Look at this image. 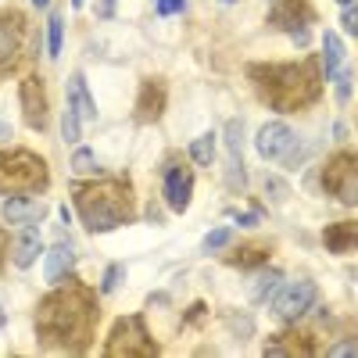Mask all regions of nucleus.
Here are the masks:
<instances>
[{"label": "nucleus", "mask_w": 358, "mask_h": 358, "mask_svg": "<svg viewBox=\"0 0 358 358\" xmlns=\"http://www.w3.org/2000/svg\"><path fill=\"white\" fill-rule=\"evenodd\" d=\"M94 322H97V305H94V294L83 283H69L65 290H54L36 308V334L43 337V344H54V348L79 351L90 341Z\"/></svg>", "instance_id": "f257e3e1"}, {"label": "nucleus", "mask_w": 358, "mask_h": 358, "mask_svg": "<svg viewBox=\"0 0 358 358\" xmlns=\"http://www.w3.org/2000/svg\"><path fill=\"white\" fill-rule=\"evenodd\" d=\"M72 197H76V208L90 233H108L133 219V197L115 179H104L97 187H76Z\"/></svg>", "instance_id": "f03ea898"}, {"label": "nucleus", "mask_w": 358, "mask_h": 358, "mask_svg": "<svg viewBox=\"0 0 358 358\" xmlns=\"http://www.w3.org/2000/svg\"><path fill=\"white\" fill-rule=\"evenodd\" d=\"M262 72V69H255ZM265 79L262 83V94L268 97V104H273L276 111H297V108H305L308 101H315L319 94V83L312 79L315 69L312 65H268L262 72Z\"/></svg>", "instance_id": "7ed1b4c3"}, {"label": "nucleus", "mask_w": 358, "mask_h": 358, "mask_svg": "<svg viewBox=\"0 0 358 358\" xmlns=\"http://www.w3.org/2000/svg\"><path fill=\"white\" fill-rule=\"evenodd\" d=\"M50 183L47 162L33 151L0 155V194H33Z\"/></svg>", "instance_id": "20e7f679"}, {"label": "nucleus", "mask_w": 358, "mask_h": 358, "mask_svg": "<svg viewBox=\"0 0 358 358\" xmlns=\"http://www.w3.org/2000/svg\"><path fill=\"white\" fill-rule=\"evenodd\" d=\"M322 187L341 204H358V158L351 151H337L322 165Z\"/></svg>", "instance_id": "39448f33"}, {"label": "nucleus", "mask_w": 358, "mask_h": 358, "mask_svg": "<svg viewBox=\"0 0 358 358\" xmlns=\"http://www.w3.org/2000/svg\"><path fill=\"white\" fill-rule=\"evenodd\" d=\"M315 297H319V287L312 283V280H294V283H287L280 294H276V301H273V312H276V319H283V322H297L312 305H315Z\"/></svg>", "instance_id": "423d86ee"}, {"label": "nucleus", "mask_w": 358, "mask_h": 358, "mask_svg": "<svg viewBox=\"0 0 358 358\" xmlns=\"http://www.w3.org/2000/svg\"><path fill=\"white\" fill-rule=\"evenodd\" d=\"M108 355H155V344L143 330V319L129 315V319H118L111 341H108Z\"/></svg>", "instance_id": "0eeeda50"}, {"label": "nucleus", "mask_w": 358, "mask_h": 358, "mask_svg": "<svg viewBox=\"0 0 358 358\" xmlns=\"http://www.w3.org/2000/svg\"><path fill=\"white\" fill-rule=\"evenodd\" d=\"M294 143H297V136H294L290 126H283V122H265V126L258 129V136H255V147H258V155H262L265 162H283V158L290 155Z\"/></svg>", "instance_id": "6e6552de"}, {"label": "nucleus", "mask_w": 358, "mask_h": 358, "mask_svg": "<svg viewBox=\"0 0 358 358\" xmlns=\"http://www.w3.org/2000/svg\"><path fill=\"white\" fill-rule=\"evenodd\" d=\"M190 194H194V176H190V169H183V165L169 169V172H165V204L172 208V212L183 215L187 208H190Z\"/></svg>", "instance_id": "1a4fd4ad"}, {"label": "nucleus", "mask_w": 358, "mask_h": 358, "mask_svg": "<svg viewBox=\"0 0 358 358\" xmlns=\"http://www.w3.org/2000/svg\"><path fill=\"white\" fill-rule=\"evenodd\" d=\"M22 111H25V122L33 129L47 126V94H43V83L36 76L22 79Z\"/></svg>", "instance_id": "9d476101"}, {"label": "nucleus", "mask_w": 358, "mask_h": 358, "mask_svg": "<svg viewBox=\"0 0 358 358\" xmlns=\"http://www.w3.org/2000/svg\"><path fill=\"white\" fill-rule=\"evenodd\" d=\"M22 36H25V25H22V15H0V69L11 65L18 50H22Z\"/></svg>", "instance_id": "9b49d317"}, {"label": "nucleus", "mask_w": 358, "mask_h": 358, "mask_svg": "<svg viewBox=\"0 0 358 358\" xmlns=\"http://www.w3.org/2000/svg\"><path fill=\"white\" fill-rule=\"evenodd\" d=\"M47 215V204L43 201H33L25 194H15L4 201V222H15V226H33Z\"/></svg>", "instance_id": "f8f14e48"}, {"label": "nucleus", "mask_w": 358, "mask_h": 358, "mask_svg": "<svg viewBox=\"0 0 358 358\" xmlns=\"http://www.w3.org/2000/svg\"><path fill=\"white\" fill-rule=\"evenodd\" d=\"M322 244L334 255H348L358 248V222H334L322 229Z\"/></svg>", "instance_id": "ddd939ff"}, {"label": "nucleus", "mask_w": 358, "mask_h": 358, "mask_svg": "<svg viewBox=\"0 0 358 358\" xmlns=\"http://www.w3.org/2000/svg\"><path fill=\"white\" fill-rule=\"evenodd\" d=\"M43 251V241H40V226L33 222V226H25L22 229V236L15 241V255H11V262L18 265V268H29L36 262V255Z\"/></svg>", "instance_id": "4468645a"}, {"label": "nucleus", "mask_w": 358, "mask_h": 358, "mask_svg": "<svg viewBox=\"0 0 358 358\" xmlns=\"http://www.w3.org/2000/svg\"><path fill=\"white\" fill-rule=\"evenodd\" d=\"M69 108H76L79 111V118L83 122H94L97 118V108H94V97H90V90H86V79L76 72L72 79H69Z\"/></svg>", "instance_id": "2eb2a0df"}, {"label": "nucleus", "mask_w": 358, "mask_h": 358, "mask_svg": "<svg viewBox=\"0 0 358 358\" xmlns=\"http://www.w3.org/2000/svg\"><path fill=\"white\" fill-rule=\"evenodd\" d=\"M273 22H276L280 29H290V33H294V25L305 29V22H308L305 0H280V4L273 8Z\"/></svg>", "instance_id": "dca6fc26"}, {"label": "nucleus", "mask_w": 358, "mask_h": 358, "mask_svg": "<svg viewBox=\"0 0 358 358\" xmlns=\"http://www.w3.org/2000/svg\"><path fill=\"white\" fill-rule=\"evenodd\" d=\"M72 265H76L72 248H65V244L50 248L47 251V280L50 283H65V276H72Z\"/></svg>", "instance_id": "f3484780"}, {"label": "nucleus", "mask_w": 358, "mask_h": 358, "mask_svg": "<svg viewBox=\"0 0 358 358\" xmlns=\"http://www.w3.org/2000/svg\"><path fill=\"white\" fill-rule=\"evenodd\" d=\"M322 76L326 79H337L341 76V62H344V47L337 33H322Z\"/></svg>", "instance_id": "a211bd4d"}, {"label": "nucleus", "mask_w": 358, "mask_h": 358, "mask_svg": "<svg viewBox=\"0 0 358 358\" xmlns=\"http://www.w3.org/2000/svg\"><path fill=\"white\" fill-rule=\"evenodd\" d=\"M280 273H276V268H265V273H258L255 280H251V287H248V294H251V301H268V297H273L276 294V287H280Z\"/></svg>", "instance_id": "6ab92c4d"}, {"label": "nucleus", "mask_w": 358, "mask_h": 358, "mask_svg": "<svg viewBox=\"0 0 358 358\" xmlns=\"http://www.w3.org/2000/svg\"><path fill=\"white\" fill-rule=\"evenodd\" d=\"M190 158H194V165H212L215 162V133H201L190 143Z\"/></svg>", "instance_id": "aec40b11"}, {"label": "nucleus", "mask_w": 358, "mask_h": 358, "mask_svg": "<svg viewBox=\"0 0 358 358\" xmlns=\"http://www.w3.org/2000/svg\"><path fill=\"white\" fill-rule=\"evenodd\" d=\"M72 172L76 176H101V165H97V158H94L90 147H79V151L72 155Z\"/></svg>", "instance_id": "412c9836"}, {"label": "nucleus", "mask_w": 358, "mask_h": 358, "mask_svg": "<svg viewBox=\"0 0 358 358\" xmlns=\"http://www.w3.org/2000/svg\"><path fill=\"white\" fill-rule=\"evenodd\" d=\"M79 111L76 108H65V115H62V136L69 140V143H79V136H83V129H79Z\"/></svg>", "instance_id": "4be33fe9"}, {"label": "nucleus", "mask_w": 358, "mask_h": 358, "mask_svg": "<svg viewBox=\"0 0 358 358\" xmlns=\"http://www.w3.org/2000/svg\"><path fill=\"white\" fill-rule=\"evenodd\" d=\"M62 33H65V22L62 18H50V25H47V40H50V57H57L62 54Z\"/></svg>", "instance_id": "5701e85b"}, {"label": "nucleus", "mask_w": 358, "mask_h": 358, "mask_svg": "<svg viewBox=\"0 0 358 358\" xmlns=\"http://www.w3.org/2000/svg\"><path fill=\"white\" fill-rule=\"evenodd\" d=\"M229 241H233V229H226V226H222V229H212V233L204 236V251H219V248H226Z\"/></svg>", "instance_id": "b1692460"}, {"label": "nucleus", "mask_w": 358, "mask_h": 358, "mask_svg": "<svg viewBox=\"0 0 358 358\" xmlns=\"http://www.w3.org/2000/svg\"><path fill=\"white\" fill-rule=\"evenodd\" d=\"M126 276V268L122 265H108V273H104V283H101V290L104 294H111L115 287H118V280H122Z\"/></svg>", "instance_id": "393cba45"}, {"label": "nucleus", "mask_w": 358, "mask_h": 358, "mask_svg": "<svg viewBox=\"0 0 358 358\" xmlns=\"http://www.w3.org/2000/svg\"><path fill=\"white\" fill-rule=\"evenodd\" d=\"M244 251H248V255H241V258L233 255L229 262H233V265H255V262H265V255H268V251H262V248H244Z\"/></svg>", "instance_id": "a878e982"}, {"label": "nucleus", "mask_w": 358, "mask_h": 358, "mask_svg": "<svg viewBox=\"0 0 358 358\" xmlns=\"http://www.w3.org/2000/svg\"><path fill=\"white\" fill-rule=\"evenodd\" d=\"M344 33H351V36H358V4H351V8H344Z\"/></svg>", "instance_id": "bb28decb"}, {"label": "nucleus", "mask_w": 358, "mask_h": 358, "mask_svg": "<svg viewBox=\"0 0 358 358\" xmlns=\"http://www.w3.org/2000/svg\"><path fill=\"white\" fill-rule=\"evenodd\" d=\"M265 187L273 190V201H283V197H287V187L280 183V179H265Z\"/></svg>", "instance_id": "cd10ccee"}, {"label": "nucleus", "mask_w": 358, "mask_h": 358, "mask_svg": "<svg viewBox=\"0 0 358 358\" xmlns=\"http://www.w3.org/2000/svg\"><path fill=\"white\" fill-rule=\"evenodd\" d=\"M183 4H187V0H158V11H162V15H169V11H183Z\"/></svg>", "instance_id": "c85d7f7f"}, {"label": "nucleus", "mask_w": 358, "mask_h": 358, "mask_svg": "<svg viewBox=\"0 0 358 358\" xmlns=\"http://www.w3.org/2000/svg\"><path fill=\"white\" fill-rule=\"evenodd\" d=\"M330 355H358V344H337L330 348Z\"/></svg>", "instance_id": "c756f323"}, {"label": "nucleus", "mask_w": 358, "mask_h": 358, "mask_svg": "<svg viewBox=\"0 0 358 358\" xmlns=\"http://www.w3.org/2000/svg\"><path fill=\"white\" fill-rule=\"evenodd\" d=\"M241 226H258V215L251 212V215H241Z\"/></svg>", "instance_id": "7c9ffc66"}, {"label": "nucleus", "mask_w": 358, "mask_h": 358, "mask_svg": "<svg viewBox=\"0 0 358 358\" xmlns=\"http://www.w3.org/2000/svg\"><path fill=\"white\" fill-rule=\"evenodd\" d=\"M11 136V126H4V122H0V140H8Z\"/></svg>", "instance_id": "2f4dec72"}, {"label": "nucleus", "mask_w": 358, "mask_h": 358, "mask_svg": "<svg viewBox=\"0 0 358 358\" xmlns=\"http://www.w3.org/2000/svg\"><path fill=\"white\" fill-rule=\"evenodd\" d=\"M8 322V312H4V305H0V326H4Z\"/></svg>", "instance_id": "473e14b6"}, {"label": "nucleus", "mask_w": 358, "mask_h": 358, "mask_svg": "<svg viewBox=\"0 0 358 358\" xmlns=\"http://www.w3.org/2000/svg\"><path fill=\"white\" fill-rule=\"evenodd\" d=\"M337 4H341V8H351V4H355V0H337Z\"/></svg>", "instance_id": "72a5a7b5"}, {"label": "nucleus", "mask_w": 358, "mask_h": 358, "mask_svg": "<svg viewBox=\"0 0 358 358\" xmlns=\"http://www.w3.org/2000/svg\"><path fill=\"white\" fill-rule=\"evenodd\" d=\"M33 4H36V8H47V4H50V0H33Z\"/></svg>", "instance_id": "f704fd0d"}, {"label": "nucleus", "mask_w": 358, "mask_h": 358, "mask_svg": "<svg viewBox=\"0 0 358 358\" xmlns=\"http://www.w3.org/2000/svg\"><path fill=\"white\" fill-rule=\"evenodd\" d=\"M86 4V0H72V8H83Z\"/></svg>", "instance_id": "c9c22d12"}, {"label": "nucleus", "mask_w": 358, "mask_h": 358, "mask_svg": "<svg viewBox=\"0 0 358 358\" xmlns=\"http://www.w3.org/2000/svg\"><path fill=\"white\" fill-rule=\"evenodd\" d=\"M4 236H8V233H4V229H0V241H4Z\"/></svg>", "instance_id": "e433bc0d"}, {"label": "nucleus", "mask_w": 358, "mask_h": 358, "mask_svg": "<svg viewBox=\"0 0 358 358\" xmlns=\"http://www.w3.org/2000/svg\"><path fill=\"white\" fill-rule=\"evenodd\" d=\"M222 4H233V0H222Z\"/></svg>", "instance_id": "4c0bfd02"}]
</instances>
